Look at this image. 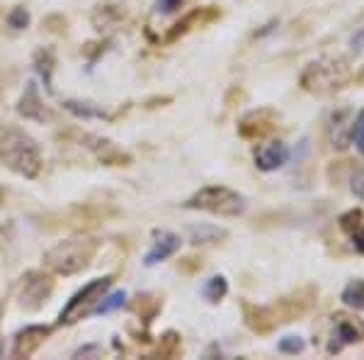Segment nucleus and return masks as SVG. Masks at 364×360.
I'll return each mask as SVG.
<instances>
[{
	"instance_id": "1",
	"label": "nucleus",
	"mask_w": 364,
	"mask_h": 360,
	"mask_svg": "<svg viewBox=\"0 0 364 360\" xmlns=\"http://www.w3.org/2000/svg\"><path fill=\"white\" fill-rule=\"evenodd\" d=\"M0 163L22 178L34 180L42 173L44 161L37 141L20 127L8 125L0 129Z\"/></svg>"
},
{
	"instance_id": "2",
	"label": "nucleus",
	"mask_w": 364,
	"mask_h": 360,
	"mask_svg": "<svg viewBox=\"0 0 364 360\" xmlns=\"http://www.w3.org/2000/svg\"><path fill=\"white\" fill-rule=\"evenodd\" d=\"M352 81V71L343 56H321L306 63L299 76V86L311 96H331Z\"/></svg>"
},
{
	"instance_id": "3",
	"label": "nucleus",
	"mask_w": 364,
	"mask_h": 360,
	"mask_svg": "<svg viewBox=\"0 0 364 360\" xmlns=\"http://www.w3.org/2000/svg\"><path fill=\"white\" fill-rule=\"evenodd\" d=\"M97 239H87V236L58 241L56 246H51L44 253V265L56 275H75L90 265L97 253Z\"/></svg>"
},
{
	"instance_id": "4",
	"label": "nucleus",
	"mask_w": 364,
	"mask_h": 360,
	"mask_svg": "<svg viewBox=\"0 0 364 360\" xmlns=\"http://www.w3.org/2000/svg\"><path fill=\"white\" fill-rule=\"evenodd\" d=\"M185 207L211 212V215H216V217H238L245 212V200H243V195H238L236 190H231V187L207 185V187H202V190H197L192 197H187Z\"/></svg>"
},
{
	"instance_id": "5",
	"label": "nucleus",
	"mask_w": 364,
	"mask_h": 360,
	"mask_svg": "<svg viewBox=\"0 0 364 360\" xmlns=\"http://www.w3.org/2000/svg\"><path fill=\"white\" fill-rule=\"evenodd\" d=\"M112 280H114V277L107 275V277H97V280L87 282L83 290H78L66 302V307L61 309V314H58V322H61V324H73V322H78V319L90 314V312L97 307L100 299L105 297V292L109 290Z\"/></svg>"
},
{
	"instance_id": "6",
	"label": "nucleus",
	"mask_w": 364,
	"mask_h": 360,
	"mask_svg": "<svg viewBox=\"0 0 364 360\" xmlns=\"http://www.w3.org/2000/svg\"><path fill=\"white\" fill-rule=\"evenodd\" d=\"M54 292V277L42 270H27L20 280V307L27 312H37L46 304V299Z\"/></svg>"
},
{
	"instance_id": "7",
	"label": "nucleus",
	"mask_w": 364,
	"mask_h": 360,
	"mask_svg": "<svg viewBox=\"0 0 364 360\" xmlns=\"http://www.w3.org/2000/svg\"><path fill=\"white\" fill-rule=\"evenodd\" d=\"M277 120L279 117L274 115L272 110L262 108V110H252L243 120L238 122V134L248 141H260L269 137V134L277 129Z\"/></svg>"
},
{
	"instance_id": "8",
	"label": "nucleus",
	"mask_w": 364,
	"mask_h": 360,
	"mask_svg": "<svg viewBox=\"0 0 364 360\" xmlns=\"http://www.w3.org/2000/svg\"><path fill=\"white\" fill-rule=\"evenodd\" d=\"M78 141L85 149H90L95 153V158L100 163H105V166H129V163H132V156L109 139L95 137V134H80Z\"/></svg>"
},
{
	"instance_id": "9",
	"label": "nucleus",
	"mask_w": 364,
	"mask_h": 360,
	"mask_svg": "<svg viewBox=\"0 0 364 360\" xmlns=\"http://www.w3.org/2000/svg\"><path fill=\"white\" fill-rule=\"evenodd\" d=\"M364 341V322L357 317L338 314L336 317V331H333V341L328 346V353H340L345 346L360 344Z\"/></svg>"
},
{
	"instance_id": "10",
	"label": "nucleus",
	"mask_w": 364,
	"mask_h": 360,
	"mask_svg": "<svg viewBox=\"0 0 364 360\" xmlns=\"http://www.w3.org/2000/svg\"><path fill=\"white\" fill-rule=\"evenodd\" d=\"M240 309H243V319H245V324H248V329H252V331L260 336L272 334L282 324L274 307H257L252 302H240Z\"/></svg>"
},
{
	"instance_id": "11",
	"label": "nucleus",
	"mask_w": 364,
	"mask_h": 360,
	"mask_svg": "<svg viewBox=\"0 0 364 360\" xmlns=\"http://www.w3.org/2000/svg\"><path fill=\"white\" fill-rule=\"evenodd\" d=\"M17 115L25 117V120H32V122H51L54 120V112L44 105V100L37 91V83L25 86V93H22V98L17 100Z\"/></svg>"
},
{
	"instance_id": "12",
	"label": "nucleus",
	"mask_w": 364,
	"mask_h": 360,
	"mask_svg": "<svg viewBox=\"0 0 364 360\" xmlns=\"http://www.w3.org/2000/svg\"><path fill=\"white\" fill-rule=\"evenodd\" d=\"M51 331H54V329L42 326V324H32V326H25L22 331H17L15 346H13V358L34 356V353H37V348L51 336Z\"/></svg>"
},
{
	"instance_id": "13",
	"label": "nucleus",
	"mask_w": 364,
	"mask_h": 360,
	"mask_svg": "<svg viewBox=\"0 0 364 360\" xmlns=\"http://www.w3.org/2000/svg\"><path fill=\"white\" fill-rule=\"evenodd\" d=\"M352 110L340 108L331 115V125H328V134H331L333 149L345 151L352 144Z\"/></svg>"
},
{
	"instance_id": "14",
	"label": "nucleus",
	"mask_w": 364,
	"mask_h": 360,
	"mask_svg": "<svg viewBox=\"0 0 364 360\" xmlns=\"http://www.w3.org/2000/svg\"><path fill=\"white\" fill-rule=\"evenodd\" d=\"M289 146L284 144V141H269V144L260 146V149L255 151V166L260 170H265V173H272V170H277L284 166L287 161H289Z\"/></svg>"
},
{
	"instance_id": "15",
	"label": "nucleus",
	"mask_w": 364,
	"mask_h": 360,
	"mask_svg": "<svg viewBox=\"0 0 364 360\" xmlns=\"http://www.w3.org/2000/svg\"><path fill=\"white\" fill-rule=\"evenodd\" d=\"M154 249H151L149 253H146V258H144V263L149 265H156V263H161V261H168L170 256H175V253L180 251V236L178 234H173V232H156L154 234Z\"/></svg>"
},
{
	"instance_id": "16",
	"label": "nucleus",
	"mask_w": 364,
	"mask_h": 360,
	"mask_svg": "<svg viewBox=\"0 0 364 360\" xmlns=\"http://www.w3.org/2000/svg\"><path fill=\"white\" fill-rule=\"evenodd\" d=\"M219 17H221V10H216V8H199V10H192V13L185 17V20L178 22V25L170 29L168 37H166V42H175L178 37H182V34L190 32L192 27L209 25V22L219 20Z\"/></svg>"
},
{
	"instance_id": "17",
	"label": "nucleus",
	"mask_w": 364,
	"mask_h": 360,
	"mask_svg": "<svg viewBox=\"0 0 364 360\" xmlns=\"http://www.w3.org/2000/svg\"><path fill=\"white\" fill-rule=\"evenodd\" d=\"M228 232L226 229H219V227H209V224H199V227H192L190 229V239L192 244H219L221 239H226Z\"/></svg>"
},
{
	"instance_id": "18",
	"label": "nucleus",
	"mask_w": 364,
	"mask_h": 360,
	"mask_svg": "<svg viewBox=\"0 0 364 360\" xmlns=\"http://www.w3.org/2000/svg\"><path fill=\"white\" fill-rule=\"evenodd\" d=\"M202 294H204V299L211 304H219L221 299L228 294V280L224 275H214V277H209L207 282H204V287H202Z\"/></svg>"
},
{
	"instance_id": "19",
	"label": "nucleus",
	"mask_w": 364,
	"mask_h": 360,
	"mask_svg": "<svg viewBox=\"0 0 364 360\" xmlns=\"http://www.w3.org/2000/svg\"><path fill=\"white\" fill-rule=\"evenodd\" d=\"M345 304L352 307V309H360L364 312V280L357 277V280H350L348 285L343 287V294H340Z\"/></svg>"
},
{
	"instance_id": "20",
	"label": "nucleus",
	"mask_w": 364,
	"mask_h": 360,
	"mask_svg": "<svg viewBox=\"0 0 364 360\" xmlns=\"http://www.w3.org/2000/svg\"><path fill=\"white\" fill-rule=\"evenodd\" d=\"M129 309L132 312H136V314L144 319L146 324L154 319L158 312H161V302H158L156 297H151V294H139L136 299H134L132 304H129Z\"/></svg>"
},
{
	"instance_id": "21",
	"label": "nucleus",
	"mask_w": 364,
	"mask_h": 360,
	"mask_svg": "<svg viewBox=\"0 0 364 360\" xmlns=\"http://www.w3.org/2000/svg\"><path fill=\"white\" fill-rule=\"evenodd\" d=\"M63 108H66L70 115L80 117V120H95V117L102 120V117H107L102 108H97V105H92V103H80V100H66Z\"/></svg>"
},
{
	"instance_id": "22",
	"label": "nucleus",
	"mask_w": 364,
	"mask_h": 360,
	"mask_svg": "<svg viewBox=\"0 0 364 360\" xmlns=\"http://www.w3.org/2000/svg\"><path fill=\"white\" fill-rule=\"evenodd\" d=\"M182 356V341H180V334L175 331H168L166 336L161 339V344L154 351L151 358H178Z\"/></svg>"
},
{
	"instance_id": "23",
	"label": "nucleus",
	"mask_w": 364,
	"mask_h": 360,
	"mask_svg": "<svg viewBox=\"0 0 364 360\" xmlns=\"http://www.w3.org/2000/svg\"><path fill=\"white\" fill-rule=\"evenodd\" d=\"M34 66H37L39 76L44 78L46 91H54V86H51V73H54V54H51L49 49H39L37 54H34Z\"/></svg>"
},
{
	"instance_id": "24",
	"label": "nucleus",
	"mask_w": 364,
	"mask_h": 360,
	"mask_svg": "<svg viewBox=\"0 0 364 360\" xmlns=\"http://www.w3.org/2000/svg\"><path fill=\"white\" fill-rule=\"evenodd\" d=\"M362 222H364V212L360 207H357V210H348L345 215L338 217L340 229H343V232H348V234H352L355 229H360Z\"/></svg>"
},
{
	"instance_id": "25",
	"label": "nucleus",
	"mask_w": 364,
	"mask_h": 360,
	"mask_svg": "<svg viewBox=\"0 0 364 360\" xmlns=\"http://www.w3.org/2000/svg\"><path fill=\"white\" fill-rule=\"evenodd\" d=\"M122 15H124V13H122L119 8H114V5H105V8L97 10L92 20H95L97 29H102V27H107V25H112V22H117Z\"/></svg>"
},
{
	"instance_id": "26",
	"label": "nucleus",
	"mask_w": 364,
	"mask_h": 360,
	"mask_svg": "<svg viewBox=\"0 0 364 360\" xmlns=\"http://www.w3.org/2000/svg\"><path fill=\"white\" fill-rule=\"evenodd\" d=\"M304 348H306V341H304L301 336H284L277 344V351L284 353V356H296Z\"/></svg>"
},
{
	"instance_id": "27",
	"label": "nucleus",
	"mask_w": 364,
	"mask_h": 360,
	"mask_svg": "<svg viewBox=\"0 0 364 360\" xmlns=\"http://www.w3.org/2000/svg\"><path fill=\"white\" fill-rule=\"evenodd\" d=\"M124 299H127V294L122 292V290L119 292H112L109 297L100 299L97 307L92 312H95V314H107V312H112V309H119V307L124 304Z\"/></svg>"
},
{
	"instance_id": "28",
	"label": "nucleus",
	"mask_w": 364,
	"mask_h": 360,
	"mask_svg": "<svg viewBox=\"0 0 364 360\" xmlns=\"http://www.w3.org/2000/svg\"><path fill=\"white\" fill-rule=\"evenodd\" d=\"M352 141H355L357 151L364 156V110H360L352 120Z\"/></svg>"
},
{
	"instance_id": "29",
	"label": "nucleus",
	"mask_w": 364,
	"mask_h": 360,
	"mask_svg": "<svg viewBox=\"0 0 364 360\" xmlns=\"http://www.w3.org/2000/svg\"><path fill=\"white\" fill-rule=\"evenodd\" d=\"M8 25L13 29H25L29 25V13L25 8H15L13 13L8 15Z\"/></svg>"
},
{
	"instance_id": "30",
	"label": "nucleus",
	"mask_w": 364,
	"mask_h": 360,
	"mask_svg": "<svg viewBox=\"0 0 364 360\" xmlns=\"http://www.w3.org/2000/svg\"><path fill=\"white\" fill-rule=\"evenodd\" d=\"M350 190L355 197L364 200V168H357L355 173L350 175Z\"/></svg>"
},
{
	"instance_id": "31",
	"label": "nucleus",
	"mask_w": 364,
	"mask_h": 360,
	"mask_svg": "<svg viewBox=\"0 0 364 360\" xmlns=\"http://www.w3.org/2000/svg\"><path fill=\"white\" fill-rule=\"evenodd\" d=\"M350 236H352V246H355V251L364 256V227L355 229V232H352Z\"/></svg>"
},
{
	"instance_id": "32",
	"label": "nucleus",
	"mask_w": 364,
	"mask_h": 360,
	"mask_svg": "<svg viewBox=\"0 0 364 360\" xmlns=\"http://www.w3.org/2000/svg\"><path fill=\"white\" fill-rule=\"evenodd\" d=\"M180 5H182V0H158V10H161V13H166V15L175 13Z\"/></svg>"
},
{
	"instance_id": "33",
	"label": "nucleus",
	"mask_w": 364,
	"mask_h": 360,
	"mask_svg": "<svg viewBox=\"0 0 364 360\" xmlns=\"http://www.w3.org/2000/svg\"><path fill=\"white\" fill-rule=\"evenodd\" d=\"M180 268L185 270V273H197V270H202V261H197V258H185V261L180 263Z\"/></svg>"
},
{
	"instance_id": "34",
	"label": "nucleus",
	"mask_w": 364,
	"mask_h": 360,
	"mask_svg": "<svg viewBox=\"0 0 364 360\" xmlns=\"http://www.w3.org/2000/svg\"><path fill=\"white\" fill-rule=\"evenodd\" d=\"M5 91V76H3V71H0V93Z\"/></svg>"
},
{
	"instance_id": "35",
	"label": "nucleus",
	"mask_w": 364,
	"mask_h": 360,
	"mask_svg": "<svg viewBox=\"0 0 364 360\" xmlns=\"http://www.w3.org/2000/svg\"><path fill=\"white\" fill-rule=\"evenodd\" d=\"M3 200H5V190L0 187V205H3Z\"/></svg>"
}]
</instances>
